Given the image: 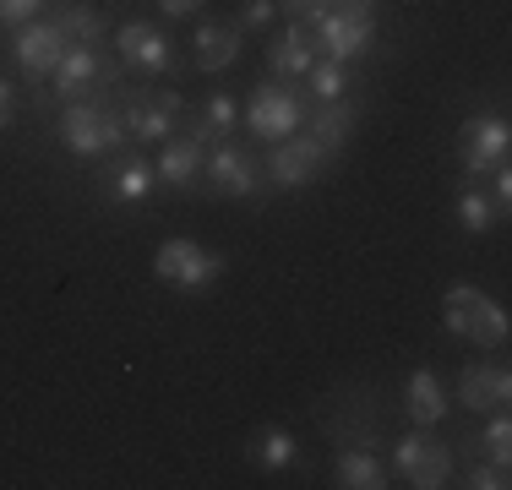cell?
Wrapping results in <instances>:
<instances>
[{"label": "cell", "mask_w": 512, "mask_h": 490, "mask_svg": "<svg viewBox=\"0 0 512 490\" xmlns=\"http://www.w3.org/2000/svg\"><path fill=\"white\" fill-rule=\"evenodd\" d=\"M120 98H126V88H120V77H115V82H99L88 98L66 104V109H60V120H55L60 147H66L71 158L126 153V147H131V131H126V120H120Z\"/></svg>", "instance_id": "cell-1"}, {"label": "cell", "mask_w": 512, "mask_h": 490, "mask_svg": "<svg viewBox=\"0 0 512 490\" xmlns=\"http://www.w3.org/2000/svg\"><path fill=\"white\" fill-rule=\"evenodd\" d=\"M224 273H229V256L202 245V240H191V235L158 240V251H153V278L169 284L175 294H207Z\"/></svg>", "instance_id": "cell-2"}, {"label": "cell", "mask_w": 512, "mask_h": 490, "mask_svg": "<svg viewBox=\"0 0 512 490\" xmlns=\"http://www.w3.org/2000/svg\"><path fill=\"white\" fill-rule=\"evenodd\" d=\"M442 322H447V333L463 338V343H474V349H502L507 333H512L507 311L480 284H447V294H442Z\"/></svg>", "instance_id": "cell-3"}, {"label": "cell", "mask_w": 512, "mask_h": 490, "mask_svg": "<svg viewBox=\"0 0 512 490\" xmlns=\"http://www.w3.org/2000/svg\"><path fill=\"white\" fill-rule=\"evenodd\" d=\"M240 120H246V131L256 142H284L300 131V120H306V104H300V93L289 88V82H256L251 98L240 104Z\"/></svg>", "instance_id": "cell-4"}, {"label": "cell", "mask_w": 512, "mask_h": 490, "mask_svg": "<svg viewBox=\"0 0 512 490\" xmlns=\"http://www.w3.org/2000/svg\"><path fill=\"white\" fill-rule=\"evenodd\" d=\"M202 175H207V186H213L218 196H229V202H251V196L267 191L262 158H256L246 142H229V137H218L213 147H207Z\"/></svg>", "instance_id": "cell-5"}, {"label": "cell", "mask_w": 512, "mask_h": 490, "mask_svg": "<svg viewBox=\"0 0 512 490\" xmlns=\"http://www.w3.org/2000/svg\"><path fill=\"white\" fill-rule=\"evenodd\" d=\"M180 109H186L180 88H126L120 98V120H126L131 142H169Z\"/></svg>", "instance_id": "cell-6"}, {"label": "cell", "mask_w": 512, "mask_h": 490, "mask_svg": "<svg viewBox=\"0 0 512 490\" xmlns=\"http://www.w3.org/2000/svg\"><path fill=\"white\" fill-rule=\"evenodd\" d=\"M393 469L404 474V485H414V490H442V485H453V447L425 436V431H414L393 447Z\"/></svg>", "instance_id": "cell-7"}, {"label": "cell", "mask_w": 512, "mask_h": 490, "mask_svg": "<svg viewBox=\"0 0 512 490\" xmlns=\"http://www.w3.org/2000/svg\"><path fill=\"white\" fill-rule=\"evenodd\" d=\"M507 147H512V131L502 115H469L458 131V164L469 180L491 175L496 164H507Z\"/></svg>", "instance_id": "cell-8"}, {"label": "cell", "mask_w": 512, "mask_h": 490, "mask_svg": "<svg viewBox=\"0 0 512 490\" xmlns=\"http://www.w3.org/2000/svg\"><path fill=\"white\" fill-rule=\"evenodd\" d=\"M115 60L126 71H142V77H169L175 71V44L158 22H126L115 33Z\"/></svg>", "instance_id": "cell-9"}, {"label": "cell", "mask_w": 512, "mask_h": 490, "mask_svg": "<svg viewBox=\"0 0 512 490\" xmlns=\"http://www.w3.org/2000/svg\"><path fill=\"white\" fill-rule=\"evenodd\" d=\"M327 147L306 137V131H295V137H284V142H273V153H267V180L273 186H284V191H295V186H311L316 175L327 169Z\"/></svg>", "instance_id": "cell-10"}, {"label": "cell", "mask_w": 512, "mask_h": 490, "mask_svg": "<svg viewBox=\"0 0 512 490\" xmlns=\"http://www.w3.org/2000/svg\"><path fill=\"white\" fill-rule=\"evenodd\" d=\"M376 39V17H349V11H327V17L311 22V44L322 49V60H360L371 55Z\"/></svg>", "instance_id": "cell-11"}, {"label": "cell", "mask_w": 512, "mask_h": 490, "mask_svg": "<svg viewBox=\"0 0 512 490\" xmlns=\"http://www.w3.org/2000/svg\"><path fill=\"white\" fill-rule=\"evenodd\" d=\"M453 403H458V409H469V414H496V409H507V403H512V376H507V365H502V360H469V365L458 371Z\"/></svg>", "instance_id": "cell-12"}, {"label": "cell", "mask_w": 512, "mask_h": 490, "mask_svg": "<svg viewBox=\"0 0 512 490\" xmlns=\"http://www.w3.org/2000/svg\"><path fill=\"white\" fill-rule=\"evenodd\" d=\"M66 49L71 44H66V33H60L55 22L33 17V22H22V28H17L11 55H17V66H22V77H28V82H44L60 66V55H66Z\"/></svg>", "instance_id": "cell-13"}, {"label": "cell", "mask_w": 512, "mask_h": 490, "mask_svg": "<svg viewBox=\"0 0 512 490\" xmlns=\"http://www.w3.org/2000/svg\"><path fill=\"white\" fill-rule=\"evenodd\" d=\"M404 414L420 431H431V425H442L447 414H453V392L436 376V365H414L404 376Z\"/></svg>", "instance_id": "cell-14"}, {"label": "cell", "mask_w": 512, "mask_h": 490, "mask_svg": "<svg viewBox=\"0 0 512 490\" xmlns=\"http://www.w3.org/2000/svg\"><path fill=\"white\" fill-rule=\"evenodd\" d=\"M104 49H88V44H71L66 55H60V66L50 71V93L60 98V104H77V98H88L93 88H99L104 77Z\"/></svg>", "instance_id": "cell-15"}, {"label": "cell", "mask_w": 512, "mask_h": 490, "mask_svg": "<svg viewBox=\"0 0 512 490\" xmlns=\"http://www.w3.org/2000/svg\"><path fill=\"white\" fill-rule=\"evenodd\" d=\"M246 49V28L240 22H218V17H202L197 22V39H191V60L197 71H229Z\"/></svg>", "instance_id": "cell-16"}, {"label": "cell", "mask_w": 512, "mask_h": 490, "mask_svg": "<svg viewBox=\"0 0 512 490\" xmlns=\"http://www.w3.org/2000/svg\"><path fill=\"white\" fill-rule=\"evenodd\" d=\"M311 66H316L311 28H306V22H289V28L267 44V71H273V82H306Z\"/></svg>", "instance_id": "cell-17"}, {"label": "cell", "mask_w": 512, "mask_h": 490, "mask_svg": "<svg viewBox=\"0 0 512 490\" xmlns=\"http://www.w3.org/2000/svg\"><path fill=\"white\" fill-rule=\"evenodd\" d=\"M153 164L137 153H109V169L99 175V191L109 196V202H148L153 191Z\"/></svg>", "instance_id": "cell-18"}, {"label": "cell", "mask_w": 512, "mask_h": 490, "mask_svg": "<svg viewBox=\"0 0 512 490\" xmlns=\"http://www.w3.org/2000/svg\"><path fill=\"white\" fill-rule=\"evenodd\" d=\"M355 126H360V104L355 98H327V104H316L311 109V120H306V137H316L327 147V153H344L349 137H355Z\"/></svg>", "instance_id": "cell-19"}, {"label": "cell", "mask_w": 512, "mask_h": 490, "mask_svg": "<svg viewBox=\"0 0 512 490\" xmlns=\"http://www.w3.org/2000/svg\"><path fill=\"white\" fill-rule=\"evenodd\" d=\"M202 158H207V147H202V142H191V137H169V142H158V164H153V175L164 180V186H175V191H197V180H202Z\"/></svg>", "instance_id": "cell-20"}, {"label": "cell", "mask_w": 512, "mask_h": 490, "mask_svg": "<svg viewBox=\"0 0 512 490\" xmlns=\"http://www.w3.org/2000/svg\"><path fill=\"white\" fill-rule=\"evenodd\" d=\"M333 485H344V490H387L393 485V469H387V458L376 447H344L333 458Z\"/></svg>", "instance_id": "cell-21"}, {"label": "cell", "mask_w": 512, "mask_h": 490, "mask_svg": "<svg viewBox=\"0 0 512 490\" xmlns=\"http://www.w3.org/2000/svg\"><path fill=\"white\" fill-rule=\"evenodd\" d=\"M246 458L262 474H284L300 463V441L289 436L284 425H262V431H251V441H246Z\"/></svg>", "instance_id": "cell-22"}, {"label": "cell", "mask_w": 512, "mask_h": 490, "mask_svg": "<svg viewBox=\"0 0 512 490\" xmlns=\"http://www.w3.org/2000/svg\"><path fill=\"white\" fill-rule=\"evenodd\" d=\"M55 28L66 33V44H88V49H99L109 39V22H104V11H93V6H82V0H55Z\"/></svg>", "instance_id": "cell-23"}, {"label": "cell", "mask_w": 512, "mask_h": 490, "mask_svg": "<svg viewBox=\"0 0 512 490\" xmlns=\"http://www.w3.org/2000/svg\"><path fill=\"white\" fill-rule=\"evenodd\" d=\"M235 126H240V104H235V98H224V93H213V98L202 104V115L191 120L186 137H191V142H202V147H213L218 137H229Z\"/></svg>", "instance_id": "cell-24"}, {"label": "cell", "mask_w": 512, "mask_h": 490, "mask_svg": "<svg viewBox=\"0 0 512 490\" xmlns=\"http://www.w3.org/2000/svg\"><path fill=\"white\" fill-rule=\"evenodd\" d=\"M496 218H502V213H496V202L480 186H469V191L458 196V229H463V235H485Z\"/></svg>", "instance_id": "cell-25"}, {"label": "cell", "mask_w": 512, "mask_h": 490, "mask_svg": "<svg viewBox=\"0 0 512 490\" xmlns=\"http://www.w3.org/2000/svg\"><path fill=\"white\" fill-rule=\"evenodd\" d=\"M306 77H311L316 104H327V98H344V93H349V66H344V60H316Z\"/></svg>", "instance_id": "cell-26"}, {"label": "cell", "mask_w": 512, "mask_h": 490, "mask_svg": "<svg viewBox=\"0 0 512 490\" xmlns=\"http://www.w3.org/2000/svg\"><path fill=\"white\" fill-rule=\"evenodd\" d=\"M480 447H485V458L491 463H512V420H507V409H496V414H485V431H480Z\"/></svg>", "instance_id": "cell-27"}, {"label": "cell", "mask_w": 512, "mask_h": 490, "mask_svg": "<svg viewBox=\"0 0 512 490\" xmlns=\"http://www.w3.org/2000/svg\"><path fill=\"white\" fill-rule=\"evenodd\" d=\"M458 485H463V490H507L512 480H507V469H502V463H474V469L463 474Z\"/></svg>", "instance_id": "cell-28"}, {"label": "cell", "mask_w": 512, "mask_h": 490, "mask_svg": "<svg viewBox=\"0 0 512 490\" xmlns=\"http://www.w3.org/2000/svg\"><path fill=\"white\" fill-rule=\"evenodd\" d=\"M278 11H284L289 22H306V28H311L316 17H327V11H333V0H278Z\"/></svg>", "instance_id": "cell-29"}, {"label": "cell", "mask_w": 512, "mask_h": 490, "mask_svg": "<svg viewBox=\"0 0 512 490\" xmlns=\"http://www.w3.org/2000/svg\"><path fill=\"white\" fill-rule=\"evenodd\" d=\"M39 11H44V0H0V22H11V28L33 22Z\"/></svg>", "instance_id": "cell-30"}, {"label": "cell", "mask_w": 512, "mask_h": 490, "mask_svg": "<svg viewBox=\"0 0 512 490\" xmlns=\"http://www.w3.org/2000/svg\"><path fill=\"white\" fill-rule=\"evenodd\" d=\"M278 17V0H246L240 6V28H267Z\"/></svg>", "instance_id": "cell-31"}, {"label": "cell", "mask_w": 512, "mask_h": 490, "mask_svg": "<svg viewBox=\"0 0 512 490\" xmlns=\"http://www.w3.org/2000/svg\"><path fill=\"white\" fill-rule=\"evenodd\" d=\"M491 202H496V213H507V207H512V169L507 164L491 169Z\"/></svg>", "instance_id": "cell-32"}, {"label": "cell", "mask_w": 512, "mask_h": 490, "mask_svg": "<svg viewBox=\"0 0 512 490\" xmlns=\"http://www.w3.org/2000/svg\"><path fill=\"white\" fill-rule=\"evenodd\" d=\"M11 120H17V88L0 77V131H11Z\"/></svg>", "instance_id": "cell-33"}, {"label": "cell", "mask_w": 512, "mask_h": 490, "mask_svg": "<svg viewBox=\"0 0 512 490\" xmlns=\"http://www.w3.org/2000/svg\"><path fill=\"white\" fill-rule=\"evenodd\" d=\"M158 11H164V17H197L202 0H158Z\"/></svg>", "instance_id": "cell-34"}, {"label": "cell", "mask_w": 512, "mask_h": 490, "mask_svg": "<svg viewBox=\"0 0 512 490\" xmlns=\"http://www.w3.org/2000/svg\"><path fill=\"white\" fill-rule=\"evenodd\" d=\"M333 11H349V17H376V0H333Z\"/></svg>", "instance_id": "cell-35"}]
</instances>
